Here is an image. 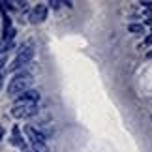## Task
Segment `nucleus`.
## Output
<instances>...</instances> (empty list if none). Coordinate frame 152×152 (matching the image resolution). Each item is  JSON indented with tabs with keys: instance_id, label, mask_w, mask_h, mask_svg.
Returning a JSON list of instances; mask_svg holds the SVG:
<instances>
[{
	"instance_id": "obj_1",
	"label": "nucleus",
	"mask_w": 152,
	"mask_h": 152,
	"mask_svg": "<svg viewBox=\"0 0 152 152\" xmlns=\"http://www.w3.org/2000/svg\"><path fill=\"white\" fill-rule=\"evenodd\" d=\"M34 83V77L30 73H19V75H15L13 79L10 81V85H8V96L11 98H17V96H21L23 92H26V90H30V86Z\"/></svg>"
},
{
	"instance_id": "obj_2",
	"label": "nucleus",
	"mask_w": 152,
	"mask_h": 152,
	"mask_svg": "<svg viewBox=\"0 0 152 152\" xmlns=\"http://www.w3.org/2000/svg\"><path fill=\"white\" fill-rule=\"evenodd\" d=\"M32 56H34V45L32 43L23 45V47L19 49V53H17L15 60L10 64V69H11V72H17L19 68H25L26 64L32 60Z\"/></svg>"
},
{
	"instance_id": "obj_3",
	"label": "nucleus",
	"mask_w": 152,
	"mask_h": 152,
	"mask_svg": "<svg viewBox=\"0 0 152 152\" xmlns=\"http://www.w3.org/2000/svg\"><path fill=\"white\" fill-rule=\"evenodd\" d=\"M38 113V105L36 103H15L11 109V116L13 118H28Z\"/></svg>"
},
{
	"instance_id": "obj_4",
	"label": "nucleus",
	"mask_w": 152,
	"mask_h": 152,
	"mask_svg": "<svg viewBox=\"0 0 152 152\" xmlns=\"http://www.w3.org/2000/svg\"><path fill=\"white\" fill-rule=\"evenodd\" d=\"M45 17H47V6H45V4H38V6L32 8L28 19H30L32 25H39V23L45 21Z\"/></svg>"
},
{
	"instance_id": "obj_5",
	"label": "nucleus",
	"mask_w": 152,
	"mask_h": 152,
	"mask_svg": "<svg viewBox=\"0 0 152 152\" xmlns=\"http://www.w3.org/2000/svg\"><path fill=\"white\" fill-rule=\"evenodd\" d=\"M25 133H26V137L30 139V143L32 145H38V143H45V137L39 133L34 126H25Z\"/></svg>"
},
{
	"instance_id": "obj_6",
	"label": "nucleus",
	"mask_w": 152,
	"mask_h": 152,
	"mask_svg": "<svg viewBox=\"0 0 152 152\" xmlns=\"http://www.w3.org/2000/svg\"><path fill=\"white\" fill-rule=\"evenodd\" d=\"M19 100H17L15 103H36L39 100V92L38 90H26V92H23L21 96H17Z\"/></svg>"
},
{
	"instance_id": "obj_7",
	"label": "nucleus",
	"mask_w": 152,
	"mask_h": 152,
	"mask_svg": "<svg viewBox=\"0 0 152 152\" xmlns=\"http://www.w3.org/2000/svg\"><path fill=\"white\" fill-rule=\"evenodd\" d=\"M11 143H13L15 147H23V148H25V141H23L21 132H19L17 126H13V130H11Z\"/></svg>"
},
{
	"instance_id": "obj_8",
	"label": "nucleus",
	"mask_w": 152,
	"mask_h": 152,
	"mask_svg": "<svg viewBox=\"0 0 152 152\" xmlns=\"http://www.w3.org/2000/svg\"><path fill=\"white\" fill-rule=\"evenodd\" d=\"M128 30L133 32V34H139V32H143V25H139V23H132V25H128Z\"/></svg>"
},
{
	"instance_id": "obj_9",
	"label": "nucleus",
	"mask_w": 152,
	"mask_h": 152,
	"mask_svg": "<svg viewBox=\"0 0 152 152\" xmlns=\"http://www.w3.org/2000/svg\"><path fill=\"white\" fill-rule=\"evenodd\" d=\"M32 150H34V152H49V148H47V145H45V143L32 145Z\"/></svg>"
},
{
	"instance_id": "obj_10",
	"label": "nucleus",
	"mask_w": 152,
	"mask_h": 152,
	"mask_svg": "<svg viewBox=\"0 0 152 152\" xmlns=\"http://www.w3.org/2000/svg\"><path fill=\"white\" fill-rule=\"evenodd\" d=\"M145 43H147V45H152V36H148L147 39H145Z\"/></svg>"
},
{
	"instance_id": "obj_11",
	"label": "nucleus",
	"mask_w": 152,
	"mask_h": 152,
	"mask_svg": "<svg viewBox=\"0 0 152 152\" xmlns=\"http://www.w3.org/2000/svg\"><path fill=\"white\" fill-rule=\"evenodd\" d=\"M2 137H4V128L0 126V141H2Z\"/></svg>"
},
{
	"instance_id": "obj_12",
	"label": "nucleus",
	"mask_w": 152,
	"mask_h": 152,
	"mask_svg": "<svg viewBox=\"0 0 152 152\" xmlns=\"http://www.w3.org/2000/svg\"><path fill=\"white\" fill-rule=\"evenodd\" d=\"M0 86H2V75H0Z\"/></svg>"
},
{
	"instance_id": "obj_13",
	"label": "nucleus",
	"mask_w": 152,
	"mask_h": 152,
	"mask_svg": "<svg viewBox=\"0 0 152 152\" xmlns=\"http://www.w3.org/2000/svg\"><path fill=\"white\" fill-rule=\"evenodd\" d=\"M148 58H152V51H150V53H148Z\"/></svg>"
},
{
	"instance_id": "obj_14",
	"label": "nucleus",
	"mask_w": 152,
	"mask_h": 152,
	"mask_svg": "<svg viewBox=\"0 0 152 152\" xmlns=\"http://www.w3.org/2000/svg\"><path fill=\"white\" fill-rule=\"evenodd\" d=\"M23 152H30V150H25V148H23Z\"/></svg>"
}]
</instances>
